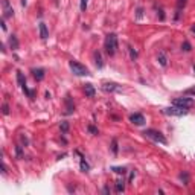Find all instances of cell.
<instances>
[{"mask_svg": "<svg viewBox=\"0 0 195 195\" xmlns=\"http://www.w3.org/2000/svg\"><path fill=\"white\" fill-rule=\"evenodd\" d=\"M104 47H105V52L113 56L114 53L117 52V47H119V43H117V35L116 34H108L105 37V41H104Z\"/></svg>", "mask_w": 195, "mask_h": 195, "instance_id": "cell-1", "label": "cell"}, {"mask_svg": "<svg viewBox=\"0 0 195 195\" xmlns=\"http://www.w3.org/2000/svg\"><path fill=\"white\" fill-rule=\"evenodd\" d=\"M69 67H70L72 73L76 75V76H89L90 75L89 69H87L84 64H81V63L75 61V60H70V61H69Z\"/></svg>", "mask_w": 195, "mask_h": 195, "instance_id": "cell-2", "label": "cell"}, {"mask_svg": "<svg viewBox=\"0 0 195 195\" xmlns=\"http://www.w3.org/2000/svg\"><path fill=\"white\" fill-rule=\"evenodd\" d=\"M143 136H145V137H148V139H151V140H154V142L162 143V145H166V143H168L166 137H165V136H163L160 131H157V130H153V128H148V130H145V131H143Z\"/></svg>", "mask_w": 195, "mask_h": 195, "instance_id": "cell-3", "label": "cell"}, {"mask_svg": "<svg viewBox=\"0 0 195 195\" xmlns=\"http://www.w3.org/2000/svg\"><path fill=\"white\" fill-rule=\"evenodd\" d=\"M188 108L184 107H178V105H172V107H168V108H163V113L168 114V116H186L188 114Z\"/></svg>", "mask_w": 195, "mask_h": 195, "instance_id": "cell-4", "label": "cell"}, {"mask_svg": "<svg viewBox=\"0 0 195 195\" xmlns=\"http://www.w3.org/2000/svg\"><path fill=\"white\" fill-rule=\"evenodd\" d=\"M172 105H178V107H184V108H191L194 105V99L192 98H188V96H183V98H175L172 101Z\"/></svg>", "mask_w": 195, "mask_h": 195, "instance_id": "cell-5", "label": "cell"}, {"mask_svg": "<svg viewBox=\"0 0 195 195\" xmlns=\"http://www.w3.org/2000/svg\"><path fill=\"white\" fill-rule=\"evenodd\" d=\"M2 6H3V18L14 17V9H12L9 0H2Z\"/></svg>", "mask_w": 195, "mask_h": 195, "instance_id": "cell-6", "label": "cell"}, {"mask_svg": "<svg viewBox=\"0 0 195 195\" xmlns=\"http://www.w3.org/2000/svg\"><path fill=\"white\" fill-rule=\"evenodd\" d=\"M101 89L107 93H114V91H121V86L116 82H102Z\"/></svg>", "mask_w": 195, "mask_h": 195, "instance_id": "cell-7", "label": "cell"}, {"mask_svg": "<svg viewBox=\"0 0 195 195\" xmlns=\"http://www.w3.org/2000/svg\"><path fill=\"white\" fill-rule=\"evenodd\" d=\"M130 122H133L134 125H143L145 124V116L142 113H134L130 116Z\"/></svg>", "mask_w": 195, "mask_h": 195, "instance_id": "cell-8", "label": "cell"}, {"mask_svg": "<svg viewBox=\"0 0 195 195\" xmlns=\"http://www.w3.org/2000/svg\"><path fill=\"white\" fill-rule=\"evenodd\" d=\"M38 29H40L41 40H47V38H49V31H47V26H46L44 23H40V24H38Z\"/></svg>", "mask_w": 195, "mask_h": 195, "instance_id": "cell-9", "label": "cell"}, {"mask_svg": "<svg viewBox=\"0 0 195 195\" xmlns=\"http://www.w3.org/2000/svg\"><path fill=\"white\" fill-rule=\"evenodd\" d=\"M32 75L37 81H43L44 79V69H32Z\"/></svg>", "mask_w": 195, "mask_h": 195, "instance_id": "cell-10", "label": "cell"}, {"mask_svg": "<svg viewBox=\"0 0 195 195\" xmlns=\"http://www.w3.org/2000/svg\"><path fill=\"white\" fill-rule=\"evenodd\" d=\"M66 105H67L66 114H73V111H75V105H73V102H72V98L69 96V95L66 96Z\"/></svg>", "mask_w": 195, "mask_h": 195, "instance_id": "cell-11", "label": "cell"}, {"mask_svg": "<svg viewBox=\"0 0 195 195\" xmlns=\"http://www.w3.org/2000/svg\"><path fill=\"white\" fill-rule=\"evenodd\" d=\"M93 58H95V64L98 66V69H102L104 67V61H102L101 52H95L93 53Z\"/></svg>", "mask_w": 195, "mask_h": 195, "instance_id": "cell-12", "label": "cell"}, {"mask_svg": "<svg viewBox=\"0 0 195 195\" xmlns=\"http://www.w3.org/2000/svg\"><path fill=\"white\" fill-rule=\"evenodd\" d=\"M84 91H86V96H89V98H93V96H95V93H96L95 87H93V86H91L90 82L84 86Z\"/></svg>", "mask_w": 195, "mask_h": 195, "instance_id": "cell-13", "label": "cell"}, {"mask_svg": "<svg viewBox=\"0 0 195 195\" xmlns=\"http://www.w3.org/2000/svg\"><path fill=\"white\" fill-rule=\"evenodd\" d=\"M18 46H20V43H18L17 37H16V35H11V37H9V47H11L12 51H17Z\"/></svg>", "mask_w": 195, "mask_h": 195, "instance_id": "cell-14", "label": "cell"}, {"mask_svg": "<svg viewBox=\"0 0 195 195\" xmlns=\"http://www.w3.org/2000/svg\"><path fill=\"white\" fill-rule=\"evenodd\" d=\"M186 3H188V0H177V14H175V20H178L180 14H181V9L186 6Z\"/></svg>", "mask_w": 195, "mask_h": 195, "instance_id": "cell-15", "label": "cell"}, {"mask_svg": "<svg viewBox=\"0 0 195 195\" xmlns=\"http://www.w3.org/2000/svg\"><path fill=\"white\" fill-rule=\"evenodd\" d=\"M76 154L81 157V171H84V172H89V171H90V165L86 162V160H84V157H82V154H81V153H78V151H76Z\"/></svg>", "mask_w": 195, "mask_h": 195, "instance_id": "cell-16", "label": "cell"}, {"mask_svg": "<svg viewBox=\"0 0 195 195\" xmlns=\"http://www.w3.org/2000/svg\"><path fill=\"white\" fill-rule=\"evenodd\" d=\"M157 60H159L160 66H163V67H166V66H168V58H166V53H165V52H160L159 56H157Z\"/></svg>", "mask_w": 195, "mask_h": 195, "instance_id": "cell-17", "label": "cell"}, {"mask_svg": "<svg viewBox=\"0 0 195 195\" xmlns=\"http://www.w3.org/2000/svg\"><path fill=\"white\" fill-rule=\"evenodd\" d=\"M125 191V180L124 178H119L116 181V192H124Z\"/></svg>", "mask_w": 195, "mask_h": 195, "instance_id": "cell-18", "label": "cell"}, {"mask_svg": "<svg viewBox=\"0 0 195 195\" xmlns=\"http://www.w3.org/2000/svg\"><path fill=\"white\" fill-rule=\"evenodd\" d=\"M17 81H18V86L20 87H23V86H26V79H24V76H23V73L20 70H17Z\"/></svg>", "mask_w": 195, "mask_h": 195, "instance_id": "cell-19", "label": "cell"}, {"mask_svg": "<svg viewBox=\"0 0 195 195\" xmlns=\"http://www.w3.org/2000/svg\"><path fill=\"white\" fill-rule=\"evenodd\" d=\"M180 180H181L184 184H189V174H188L186 171H183V172L180 174Z\"/></svg>", "mask_w": 195, "mask_h": 195, "instance_id": "cell-20", "label": "cell"}, {"mask_svg": "<svg viewBox=\"0 0 195 195\" xmlns=\"http://www.w3.org/2000/svg\"><path fill=\"white\" fill-rule=\"evenodd\" d=\"M60 128H61V133H63V134H66V133L69 131V122H67V121H63Z\"/></svg>", "mask_w": 195, "mask_h": 195, "instance_id": "cell-21", "label": "cell"}, {"mask_svg": "<svg viewBox=\"0 0 195 195\" xmlns=\"http://www.w3.org/2000/svg\"><path fill=\"white\" fill-rule=\"evenodd\" d=\"M111 169H113L116 174H121V175H125V172H126V169H125V168H121V166H113Z\"/></svg>", "mask_w": 195, "mask_h": 195, "instance_id": "cell-22", "label": "cell"}, {"mask_svg": "<svg viewBox=\"0 0 195 195\" xmlns=\"http://www.w3.org/2000/svg\"><path fill=\"white\" fill-rule=\"evenodd\" d=\"M181 49H183L184 52H191L192 46H191V43H189V41H183V44H181Z\"/></svg>", "mask_w": 195, "mask_h": 195, "instance_id": "cell-23", "label": "cell"}, {"mask_svg": "<svg viewBox=\"0 0 195 195\" xmlns=\"http://www.w3.org/2000/svg\"><path fill=\"white\" fill-rule=\"evenodd\" d=\"M128 51H130V56H131V60L134 61V60H137V56H139V53H137V51H134L131 46L128 47Z\"/></svg>", "mask_w": 195, "mask_h": 195, "instance_id": "cell-24", "label": "cell"}, {"mask_svg": "<svg viewBox=\"0 0 195 195\" xmlns=\"http://www.w3.org/2000/svg\"><path fill=\"white\" fill-rule=\"evenodd\" d=\"M2 113H3L5 116H6V114H9V105H8L6 102H5V104H3V107H2Z\"/></svg>", "mask_w": 195, "mask_h": 195, "instance_id": "cell-25", "label": "cell"}, {"mask_svg": "<svg viewBox=\"0 0 195 195\" xmlns=\"http://www.w3.org/2000/svg\"><path fill=\"white\" fill-rule=\"evenodd\" d=\"M111 151L114 154H117V142H116V139H113V142H111Z\"/></svg>", "mask_w": 195, "mask_h": 195, "instance_id": "cell-26", "label": "cell"}, {"mask_svg": "<svg viewBox=\"0 0 195 195\" xmlns=\"http://www.w3.org/2000/svg\"><path fill=\"white\" fill-rule=\"evenodd\" d=\"M87 130H89L91 134H98V128H96V126H93V125H89V126H87Z\"/></svg>", "mask_w": 195, "mask_h": 195, "instance_id": "cell-27", "label": "cell"}, {"mask_svg": "<svg viewBox=\"0 0 195 195\" xmlns=\"http://www.w3.org/2000/svg\"><path fill=\"white\" fill-rule=\"evenodd\" d=\"M87 3H89V0H81V6H79V8H81V11H82V12L86 11V8H87Z\"/></svg>", "mask_w": 195, "mask_h": 195, "instance_id": "cell-28", "label": "cell"}, {"mask_svg": "<svg viewBox=\"0 0 195 195\" xmlns=\"http://www.w3.org/2000/svg\"><path fill=\"white\" fill-rule=\"evenodd\" d=\"M142 16H143V9L139 8V9H137V16H136V18H142Z\"/></svg>", "mask_w": 195, "mask_h": 195, "instance_id": "cell-29", "label": "cell"}, {"mask_svg": "<svg viewBox=\"0 0 195 195\" xmlns=\"http://www.w3.org/2000/svg\"><path fill=\"white\" fill-rule=\"evenodd\" d=\"M16 151H17V157L20 159V157H21V146H17V149H16Z\"/></svg>", "mask_w": 195, "mask_h": 195, "instance_id": "cell-30", "label": "cell"}, {"mask_svg": "<svg viewBox=\"0 0 195 195\" xmlns=\"http://www.w3.org/2000/svg\"><path fill=\"white\" fill-rule=\"evenodd\" d=\"M0 24H2V29H3V31H6V24H5V18L2 20V23H0Z\"/></svg>", "mask_w": 195, "mask_h": 195, "instance_id": "cell-31", "label": "cell"}, {"mask_svg": "<svg viewBox=\"0 0 195 195\" xmlns=\"http://www.w3.org/2000/svg\"><path fill=\"white\" fill-rule=\"evenodd\" d=\"M102 192H104V194H110V189H108V188H104V191H102Z\"/></svg>", "mask_w": 195, "mask_h": 195, "instance_id": "cell-32", "label": "cell"}, {"mask_svg": "<svg viewBox=\"0 0 195 195\" xmlns=\"http://www.w3.org/2000/svg\"><path fill=\"white\" fill-rule=\"evenodd\" d=\"M26 3H28V0H21V5H23V6H26Z\"/></svg>", "mask_w": 195, "mask_h": 195, "instance_id": "cell-33", "label": "cell"}, {"mask_svg": "<svg viewBox=\"0 0 195 195\" xmlns=\"http://www.w3.org/2000/svg\"><path fill=\"white\" fill-rule=\"evenodd\" d=\"M192 32H194V34H195V24H194V26H192Z\"/></svg>", "mask_w": 195, "mask_h": 195, "instance_id": "cell-34", "label": "cell"}]
</instances>
